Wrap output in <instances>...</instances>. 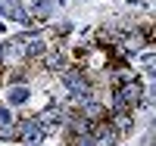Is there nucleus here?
I'll return each mask as SVG.
<instances>
[{"label": "nucleus", "mask_w": 156, "mask_h": 146, "mask_svg": "<svg viewBox=\"0 0 156 146\" xmlns=\"http://www.w3.org/2000/svg\"><path fill=\"white\" fill-rule=\"evenodd\" d=\"M112 97H115V109H119V112H131L134 106L140 103V97H144V87H140L137 78H131V81H119Z\"/></svg>", "instance_id": "1"}, {"label": "nucleus", "mask_w": 156, "mask_h": 146, "mask_svg": "<svg viewBox=\"0 0 156 146\" xmlns=\"http://www.w3.org/2000/svg\"><path fill=\"white\" fill-rule=\"evenodd\" d=\"M12 137L34 140V137H41V127H37V121H16V127H12Z\"/></svg>", "instance_id": "2"}, {"label": "nucleus", "mask_w": 156, "mask_h": 146, "mask_svg": "<svg viewBox=\"0 0 156 146\" xmlns=\"http://www.w3.org/2000/svg\"><path fill=\"white\" fill-rule=\"evenodd\" d=\"M47 69H62L66 65V56H62V50H44V59H41Z\"/></svg>", "instance_id": "3"}, {"label": "nucleus", "mask_w": 156, "mask_h": 146, "mask_svg": "<svg viewBox=\"0 0 156 146\" xmlns=\"http://www.w3.org/2000/svg\"><path fill=\"white\" fill-rule=\"evenodd\" d=\"M66 143L69 146H90L94 137H90V134H66Z\"/></svg>", "instance_id": "4"}, {"label": "nucleus", "mask_w": 156, "mask_h": 146, "mask_svg": "<svg viewBox=\"0 0 156 146\" xmlns=\"http://www.w3.org/2000/svg\"><path fill=\"white\" fill-rule=\"evenodd\" d=\"M147 41H153V44H156V25H153V28L147 31Z\"/></svg>", "instance_id": "5"}]
</instances>
